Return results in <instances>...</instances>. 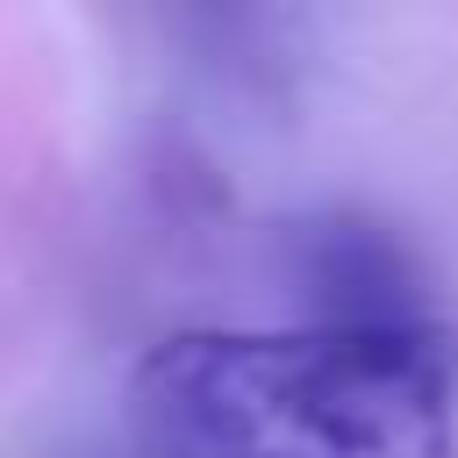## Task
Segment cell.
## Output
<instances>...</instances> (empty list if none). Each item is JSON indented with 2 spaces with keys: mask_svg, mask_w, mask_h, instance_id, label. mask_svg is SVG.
I'll list each match as a JSON object with an SVG mask.
<instances>
[{
  "mask_svg": "<svg viewBox=\"0 0 458 458\" xmlns=\"http://www.w3.org/2000/svg\"><path fill=\"white\" fill-rule=\"evenodd\" d=\"M186 458H193V451H186Z\"/></svg>",
  "mask_w": 458,
  "mask_h": 458,
  "instance_id": "1",
  "label": "cell"
}]
</instances>
